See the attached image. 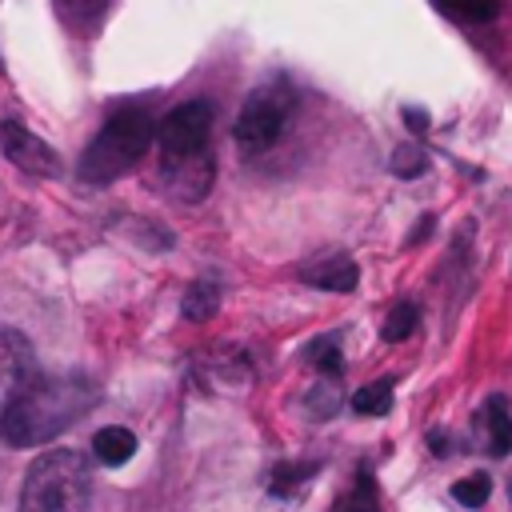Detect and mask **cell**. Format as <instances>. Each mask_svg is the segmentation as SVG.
<instances>
[{"mask_svg":"<svg viewBox=\"0 0 512 512\" xmlns=\"http://www.w3.org/2000/svg\"><path fill=\"white\" fill-rule=\"evenodd\" d=\"M404 124H408L416 136H420V132H428V116H424L420 108H404Z\"/></svg>","mask_w":512,"mask_h":512,"instance_id":"obj_22","label":"cell"},{"mask_svg":"<svg viewBox=\"0 0 512 512\" xmlns=\"http://www.w3.org/2000/svg\"><path fill=\"white\" fill-rule=\"evenodd\" d=\"M392 172H396L400 180H416V176H424V172H428V156H424V148H420V144H400V148L392 152Z\"/></svg>","mask_w":512,"mask_h":512,"instance_id":"obj_19","label":"cell"},{"mask_svg":"<svg viewBox=\"0 0 512 512\" xmlns=\"http://www.w3.org/2000/svg\"><path fill=\"white\" fill-rule=\"evenodd\" d=\"M212 104L208 100H184L172 112H164V120L156 124V148H160V164L168 160H188L208 152V136H212Z\"/></svg>","mask_w":512,"mask_h":512,"instance_id":"obj_5","label":"cell"},{"mask_svg":"<svg viewBox=\"0 0 512 512\" xmlns=\"http://www.w3.org/2000/svg\"><path fill=\"white\" fill-rule=\"evenodd\" d=\"M296 276H300L304 284H312V288H324V292H352L356 280H360V268H356L352 256L332 252V256H316V260L300 264Z\"/></svg>","mask_w":512,"mask_h":512,"instance_id":"obj_8","label":"cell"},{"mask_svg":"<svg viewBox=\"0 0 512 512\" xmlns=\"http://www.w3.org/2000/svg\"><path fill=\"white\" fill-rule=\"evenodd\" d=\"M488 496H492V480H488L484 472H476V476L452 484V500H460L464 508H480Z\"/></svg>","mask_w":512,"mask_h":512,"instance_id":"obj_20","label":"cell"},{"mask_svg":"<svg viewBox=\"0 0 512 512\" xmlns=\"http://www.w3.org/2000/svg\"><path fill=\"white\" fill-rule=\"evenodd\" d=\"M88 496L92 460L76 448H48L28 464L16 512H84Z\"/></svg>","mask_w":512,"mask_h":512,"instance_id":"obj_2","label":"cell"},{"mask_svg":"<svg viewBox=\"0 0 512 512\" xmlns=\"http://www.w3.org/2000/svg\"><path fill=\"white\" fill-rule=\"evenodd\" d=\"M156 144V120L144 108H120L104 120V128L88 140L80 156V180L112 184L120 180L148 148Z\"/></svg>","mask_w":512,"mask_h":512,"instance_id":"obj_3","label":"cell"},{"mask_svg":"<svg viewBox=\"0 0 512 512\" xmlns=\"http://www.w3.org/2000/svg\"><path fill=\"white\" fill-rule=\"evenodd\" d=\"M488 452L492 456L512 452V416H508L504 400H488Z\"/></svg>","mask_w":512,"mask_h":512,"instance_id":"obj_14","label":"cell"},{"mask_svg":"<svg viewBox=\"0 0 512 512\" xmlns=\"http://www.w3.org/2000/svg\"><path fill=\"white\" fill-rule=\"evenodd\" d=\"M332 512H380V504H376V484H372V476L368 472H360L356 476V488L332 508Z\"/></svg>","mask_w":512,"mask_h":512,"instance_id":"obj_18","label":"cell"},{"mask_svg":"<svg viewBox=\"0 0 512 512\" xmlns=\"http://www.w3.org/2000/svg\"><path fill=\"white\" fill-rule=\"evenodd\" d=\"M216 308H220V284L212 276L192 280L188 292H184V300H180V316L192 320V324H200V320H212Z\"/></svg>","mask_w":512,"mask_h":512,"instance_id":"obj_11","label":"cell"},{"mask_svg":"<svg viewBox=\"0 0 512 512\" xmlns=\"http://www.w3.org/2000/svg\"><path fill=\"white\" fill-rule=\"evenodd\" d=\"M308 360L320 368V376H340L344 372V356H340V344L336 336H320L308 344Z\"/></svg>","mask_w":512,"mask_h":512,"instance_id":"obj_17","label":"cell"},{"mask_svg":"<svg viewBox=\"0 0 512 512\" xmlns=\"http://www.w3.org/2000/svg\"><path fill=\"white\" fill-rule=\"evenodd\" d=\"M416 320H420V308H416L412 300H400V304L388 312V320L380 324V336H384L388 344H400V340H408V336L416 332Z\"/></svg>","mask_w":512,"mask_h":512,"instance_id":"obj_15","label":"cell"},{"mask_svg":"<svg viewBox=\"0 0 512 512\" xmlns=\"http://www.w3.org/2000/svg\"><path fill=\"white\" fill-rule=\"evenodd\" d=\"M132 452H136V436H132L124 424H108V428H100V432L92 436V456H96L104 468L128 464Z\"/></svg>","mask_w":512,"mask_h":512,"instance_id":"obj_10","label":"cell"},{"mask_svg":"<svg viewBox=\"0 0 512 512\" xmlns=\"http://www.w3.org/2000/svg\"><path fill=\"white\" fill-rule=\"evenodd\" d=\"M308 408L316 412V420H328L336 408H340V392H336V384H328V380H320L312 392H308Z\"/></svg>","mask_w":512,"mask_h":512,"instance_id":"obj_21","label":"cell"},{"mask_svg":"<svg viewBox=\"0 0 512 512\" xmlns=\"http://www.w3.org/2000/svg\"><path fill=\"white\" fill-rule=\"evenodd\" d=\"M96 404V384L84 376L28 372L0 400V444L4 448H44L68 424H76Z\"/></svg>","mask_w":512,"mask_h":512,"instance_id":"obj_1","label":"cell"},{"mask_svg":"<svg viewBox=\"0 0 512 512\" xmlns=\"http://www.w3.org/2000/svg\"><path fill=\"white\" fill-rule=\"evenodd\" d=\"M288 116H292V88H288V80H268V84H260V88L244 100V108H240V116H236V128H232L240 152H248V156L268 152V148L280 140Z\"/></svg>","mask_w":512,"mask_h":512,"instance_id":"obj_4","label":"cell"},{"mask_svg":"<svg viewBox=\"0 0 512 512\" xmlns=\"http://www.w3.org/2000/svg\"><path fill=\"white\" fill-rule=\"evenodd\" d=\"M212 180H216L212 148L200 152V156H188V160H168V164H160V184H164V192H168L176 204H200V200L212 192Z\"/></svg>","mask_w":512,"mask_h":512,"instance_id":"obj_6","label":"cell"},{"mask_svg":"<svg viewBox=\"0 0 512 512\" xmlns=\"http://www.w3.org/2000/svg\"><path fill=\"white\" fill-rule=\"evenodd\" d=\"M316 460H308V464H280L276 472H272V484H268V492L272 496H292L308 476H316Z\"/></svg>","mask_w":512,"mask_h":512,"instance_id":"obj_16","label":"cell"},{"mask_svg":"<svg viewBox=\"0 0 512 512\" xmlns=\"http://www.w3.org/2000/svg\"><path fill=\"white\" fill-rule=\"evenodd\" d=\"M436 8L460 24H488L500 12V0H436Z\"/></svg>","mask_w":512,"mask_h":512,"instance_id":"obj_13","label":"cell"},{"mask_svg":"<svg viewBox=\"0 0 512 512\" xmlns=\"http://www.w3.org/2000/svg\"><path fill=\"white\" fill-rule=\"evenodd\" d=\"M348 404L356 416H384L392 408V380H372V384L356 388Z\"/></svg>","mask_w":512,"mask_h":512,"instance_id":"obj_12","label":"cell"},{"mask_svg":"<svg viewBox=\"0 0 512 512\" xmlns=\"http://www.w3.org/2000/svg\"><path fill=\"white\" fill-rule=\"evenodd\" d=\"M28 372H36V352H32L28 336L0 324V400H4Z\"/></svg>","mask_w":512,"mask_h":512,"instance_id":"obj_9","label":"cell"},{"mask_svg":"<svg viewBox=\"0 0 512 512\" xmlns=\"http://www.w3.org/2000/svg\"><path fill=\"white\" fill-rule=\"evenodd\" d=\"M0 148L20 172H32V176H56L60 172V156L52 152V144H44L32 128H24L16 120L0 124Z\"/></svg>","mask_w":512,"mask_h":512,"instance_id":"obj_7","label":"cell"},{"mask_svg":"<svg viewBox=\"0 0 512 512\" xmlns=\"http://www.w3.org/2000/svg\"><path fill=\"white\" fill-rule=\"evenodd\" d=\"M428 448H432L436 456H448V436H444V432H428Z\"/></svg>","mask_w":512,"mask_h":512,"instance_id":"obj_23","label":"cell"}]
</instances>
